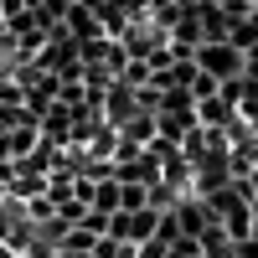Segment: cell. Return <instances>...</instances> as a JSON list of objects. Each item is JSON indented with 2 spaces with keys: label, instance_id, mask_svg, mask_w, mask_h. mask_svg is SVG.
I'll return each mask as SVG.
<instances>
[{
  "label": "cell",
  "instance_id": "obj_3",
  "mask_svg": "<svg viewBox=\"0 0 258 258\" xmlns=\"http://www.w3.org/2000/svg\"><path fill=\"white\" fill-rule=\"evenodd\" d=\"M238 181H243V191H248V197H253V202H258V165H253V170H248V176H238Z\"/></svg>",
  "mask_w": 258,
  "mask_h": 258
},
{
  "label": "cell",
  "instance_id": "obj_1",
  "mask_svg": "<svg viewBox=\"0 0 258 258\" xmlns=\"http://www.w3.org/2000/svg\"><path fill=\"white\" fill-rule=\"evenodd\" d=\"M243 62H248V52H243L232 36H212V41H202V47H197V68H202L207 78H217V83L243 78Z\"/></svg>",
  "mask_w": 258,
  "mask_h": 258
},
{
  "label": "cell",
  "instance_id": "obj_2",
  "mask_svg": "<svg viewBox=\"0 0 258 258\" xmlns=\"http://www.w3.org/2000/svg\"><path fill=\"white\" fill-rule=\"evenodd\" d=\"M119 197H124V181H119V176H98L88 207H93V212H119Z\"/></svg>",
  "mask_w": 258,
  "mask_h": 258
},
{
  "label": "cell",
  "instance_id": "obj_4",
  "mask_svg": "<svg viewBox=\"0 0 258 258\" xmlns=\"http://www.w3.org/2000/svg\"><path fill=\"white\" fill-rule=\"evenodd\" d=\"M238 258H248V253H238Z\"/></svg>",
  "mask_w": 258,
  "mask_h": 258
}]
</instances>
